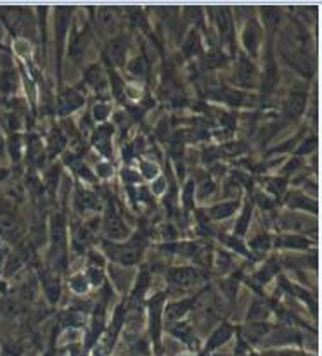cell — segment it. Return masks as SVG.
Here are the masks:
<instances>
[{"instance_id":"34","label":"cell","mask_w":322,"mask_h":356,"mask_svg":"<svg viewBox=\"0 0 322 356\" xmlns=\"http://www.w3.org/2000/svg\"><path fill=\"white\" fill-rule=\"evenodd\" d=\"M107 115H109V109H107L106 106H95V109H94L95 120L105 121L107 118Z\"/></svg>"},{"instance_id":"13","label":"cell","mask_w":322,"mask_h":356,"mask_svg":"<svg viewBox=\"0 0 322 356\" xmlns=\"http://www.w3.org/2000/svg\"><path fill=\"white\" fill-rule=\"evenodd\" d=\"M92 241V230L89 227H77L73 232V245L77 251H84Z\"/></svg>"},{"instance_id":"23","label":"cell","mask_w":322,"mask_h":356,"mask_svg":"<svg viewBox=\"0 0 322 356\" xmlns=\"http://www.w3.org/2000/svg\"><path fill=\"white\" fill-rule=\"evenodd\" d=\"M171 332H174L175 336L178 337V339L184 341V343L192 344V341H194V343H196V339H194V337H192V330L189 329L187 325H177V327H174V330H171Z\"/></svg>"},{"instance_id":"14","label":"cell","mask_w":322,"mask_h":356,"mask_svg":"<svg viewBox=\"0 0 322 356\" xmlns=\"http://www.w3.org/2000/svg\"><path fill=\"white\" fill-rule=\"evenodd\" d=\"M238 209V202H224V204L213 206L212 209H208V215L212 216L213 220H224L229 218L231 215H234V211Z\"/></svg>"},{"instance_id":"28","label":"cell","mask_w":322,"mask_h":356,"mask_svg":"<svg viewBox=\"0 0 322 356\" xmlns=\"http://www.w3.org/2000/svg\"><path fill=\"white\" fill-rule=\"evenodd\" d=\"M148 284H149V275L148 272H141V275H139V282H137V287H135L134 291V298H141L142 293H144L146 289H148Z\"/></svg>"},{"instance_id":"30","label":"cell","mask_w":322,"mask_h":356,"mask_svg":"<svg viewBox=\"0 0 322 356\" xmlns=\"http://www.w3.org/2000/svg\"><path fill=\"white\" fill-rule=\"evenodd\" d=\"M263 356H316V355L305 353V351H300V350H275V351H267Z\"/></svg>"},{"instance_id":"39","label":"cell","mask_w":322,"mask_h":356,"mask_svg":"<svg viewBox=\"0 0 322 356\" xmlns=\"http://www.w3.org/2000/svg\"><path fill=\"white\" fill-rule=\"evenodd\" d=\"M213 188H215L213 181H206V184L201 187V192H199V195H201V197H205L206 194H212Z\"/></svg>"},{"instance_id":"20","label":"cell","mask_w":322,"mask_h":356,"mask_svg":"<svg viewBox=\"0 0 322 356\" xmlns=\"http://www.w3.org/2000/svg\"><path fill=\"white\" fill-rule=\"evenodd\" d=\"M44 291L47 294L49 301L56 302L59 299L61 294V286H59V280L56 277H45L44 279Z\"/></svg>"},{"instance_id":"16","label":"cell","mask_w":322,"mask_h":356,"mask_svg":"<svg viewBox=\"0 0 322 356\" xmlns=\"http://www.w3.org/2000/svg\"><path fill=\"white\" fill-rule=\"evenodd\" d=\"M85 49H87V35L85 33H77L71 38L70 44V54L71 58L80 59L85 54Z\"/></svg>"},{"instance_id":"12","label":"cell","mask_w":322,"mask_h":356,"mask_svg":"<svg viewBox=\"0 0 322 356\" xmlns=\"http://www.w3.org/2000/svg\"><path fill=\"white\" fill-rule=\"evenodd\" d=\"M305 101L307 99L303 94H291V97L286 102V113H288V116L296 118V116L302 115L303 109H305Z\"/></svg>"},{"instance_id":"15","label":"cell","mask_w":322,"mask_h":356,"mask_svg":"<svg viewBox=\"0 0 322 356\" xmlns=\"http://www.w3.org/2000/svg\"><path fill=\"white\" fill-rule=\"evenodd\" d=\"M288 204L295 206V208H302V209H309V211L317 213L319 211V206H317L316 201H310L309 197L302 194H293L288 197Z\"/></svg>"},{"instance_id":"31","label":"cell","mask_w":322,"mask_h":356,"mask_svg":"<svg viewBox=\"0 0 322 356\" xmlns=\"http://www.w3.org/2000/svg\"><path fill=\"white\" fill-rule=\"evenodd\" d=\"M70 284L73 287V291H77V293H85L87 291V279L84 275H75L70 280Z\"/></svg>"},{"instance_id":"10","label":"cell","mask_w":322,"mask_h":356,"mask_svg":"<svg viewBox=\"0 0 322 356\" xmlns=\"http://www.w3.org/2000/svg\"><path fill=\"white\" fill-rule=\"evenodd\" d=\"M231 336H232V327L227 325V323L220 325L217 330H215L213 336L210 337L208 343H206V351L217 350L218 346H222V344L227 343V341L231 339Z\"/></svg>"},{"instance_id":"26","label":"cell","mask_w":322,"mask_h":356,"mask_svg":"<svg viewBox=\"0 0 322 356\" xmlns=\"http://www.w3.org/2000/svg\"><path fill=\"white\" fill-rule=\"evenodd\" d=\"M128 71H130L132 74H135V76H144L146 71H148V67H146L144 60L137 58L128 64Z\"/></svg>"},{"instance_id":"3","label":"cell","mask_w":322,"mask_h":356,"mask_svg":"<svg viewBox=\"0 0 322 356\" xmlns=\"http://www.w3.org/2000/svg\"><path fill=\"white\" fill-rule=\"evenodd\" d=\"M203 279L201 272L196 268H189V266H182V268H174L168 273V282L174 284L177 287H189L198 284Z\"/></svg>"},{"instance_id":"37","label":"cell","mask_w":322,"mask_h":356,"mask_svg":"<svg viewBox=\"0 0 322 356\" xmlns=\"http://www.w3.org/2000/svg\"><path fill=\"white\" fill-rule=\"evenodd\" d=\"M142 173H144V177L153 178V175L158 173V168H156L155 165H151V163H144V165H142Z\"/></svg>"},{"instance_id":"27","label":"cell","mask_w":322,"mask_h":356,"mask_svg":"<svg viewBox=\"0 0 322 356\" xmlns=\"http://www.w3.org/2000/svg\"><path fill=\"white\" fill-rule=\"evenodd\" d=\"M99 23L105 28H113L114 26V14L111 13V9H101L99 10Z\"/></svg>"},{"instance_id":"21","label":"cell","mask_w":322,"mask_h":356,"mask_svg":"<svg viewBox=\"0 0 322 356\" xmlns=\"http://www.w3.org/2000/svg\"><path fill=\"white\" fill-rule=\"evenodd\" d=\"M95 145L102 154H109V130L107 128H99V131L95 134Z\"/></svg>"},{"instance_id":"33","label":"cell","mask_w":322,"mask_h":356,"mask_svg":"<svg viewBox=\"0 0 322 356\" xmlns=\"http://www.w3.org/2000/svg\"><path fill=\"white\" fill-rule=\"evenodd\" d=\"M275 272H277V266H275L274 263H268L266 268H263L262 272H260V275H256V277H259L260 282H267V280L270 279V277L274 275Z\"/></svg>"},{"instance_id":"18","label":"cell","mask_w":322,"mask_h":356,"mask_svg":"<svg viewBox=\"0 0 322 356\" xmlns=\"http://www.w3.org/2000/svg\"><path fill=\"white\" fill-rule=\"evenodd\" d=\"M217 23H218V30H220V35L225 38V40H229V37H231L232 33V21H231V16H229L227 9H220L217 14Z\"/></svg>"},{"instance_id":"25","label":"cell","mask_w":322,"mask_h":356,"mask_svg":"<svg viewBox=\"0 0 322 356\" xmlns=\"http://www.w3.org/2000/svg\"><path fill=\"white\" fill-rule=\"evenodd\" d=\"M198 51H199V38H198V35L192 33L191 37L185 40L184 52H185V56H192V54H196Z\"/></svg>"},{"instance_id":"22","label":"cell","mask_w":322,"mask_h":356,"mask_svg":"<svg viewBox=\"0 0 322 356\" xmlns=\"http://www.w3.org/2000/svg\"><path fill=\"white\" fill-rule=\"evenodd\" d=\"M268 316V308L267 305H263L262 301L253 302L252 308H250L248 320H266Z\"/></svg>"},{"instance_id":"35","label":"cell","mask_w":322,"mask_h":356,"mask_svg":"<svg viewBox=\"0 0 322 356\" xmlns=\"http://www.w3.org/2000/svg\"><path fill=\"white\" fill-rule=\"evenodd\" d=\"M225 60V58L224 56H220V54H210L208 58H206V64H208L210 67H215V66H218V64H222Z\"/></svg>"},{"instance_id":"4","label":"cell","mask_w":322,"mask_h":356,"mask_svg":"<svg viewBox=\"0 0 322 356\" xmlns=\"http://www.w3.org/2000/svg\"><path fill=\"white\" fill-rule=\"evenodd\" d=\"M106 54L114 66H123L125 56H127V40H125V37H114L107 45Z\"/></svg>"},{"instance_id":"11","label":"cell","mask_w":322,"mask_h":356,"mask_svg":"<svg viewBox=\"0 0 322 356\" xmlns=\"http://www.w3.org/2000/svg\"><path fill=\"white\" fill-rule=\"evenodd\" d=\"M85 80H87V83L91 85V87H94L95 90H102L107 85L105 71H102V67L98 66V64H94V66H91L85 71Z\"/></svg>"},{"instance_id":"7","label":"cell","mask_w":322,"mask_h":356,"mask_svg":"<svg viewBox=\"0 0 322 356\" xmlns=\"http://www.w3.org/2000/svg\"><path fill=\"white\" fill-rule=\"evenodd\" d=\"M256 78H259V74H256L255 66H253L248 59L243 58L238 67L239 83H241L243 87H253V85L256 83Z\"/></svg>"},{"instance_id":"38","label":"cell","mask_w":322,"mask_h":356,"mask_svg":"<svg viewBox=\"0 0 322 356\" xmlns=\"http://www.w3.org/2000/svg\"><path fill=\"white\" fill-rule=\"evenodd\" d=\"M89 277H91L92 284H101V282H102L101 270H95V268H92L91 272H89Z\"/></svg>"},{"instance_id":"40","label":"cell","mask_w":322,"mask_h":356,"mask_svg":"<svg viewBox=\"0 0 322 356\" xmlns=\"http://www.w3.org/2000/svg\"><path fill=\"white\" fill-rule=\"evenodd\" d=\"M312 147H316V138H312V140H309L307 144H303L302 149H300V152H310L312 151Z\"/></svg>"},{"instance_id":"36","label":"cell","mask_w":322,"mask_h":356,"mask_svg":"<svg viewBox=\"0 0 322 356\" xmlns=\"http://www.w3.org/2000/svg\"><path fill=\"white\" fill-rule=\"evenodd\" d=\"M284 185H286V181L284 180H272L270 184H268V191H272L274 192V194H281L282 192V188H284Z\"/></svg>"},{"instance_id":"32","label":"cell","mask_w":322,"mask_h":356,"mask_svg":"<svg viewBox=\"0 0 322 356\" xmlns=\"http://www.w3.org/2000/svg\"><path fill=\"white\" fill-rule=\"evenodd\" d=\"M64 147V137L59 134V131H54L51 135V152H59L61 149Z\"/></svg>"},{"instance_id":"24","label":"cell","mask_w":322,"mask_h":356,"mask_svg":"<svg viewBox=\"0 0 322 356\" xmlns=\"http://www.w3.org/2000/svg\"><path fill=\"white\" fill-rule=\"evenodd\" d=\"M250 216H252V206H246V209L243 211V215H241V220H239L238 225H236V234H238V236H243V234L248 230Z\"/></svg>"},{"instance_id":"29","label":"cell","mask_w":322,"mask_h":356,"mask_svg":"<svg viewBox=\"0 0 322 356\" xmlns=\"http://www.w3.org/2000/svg\"><path fill=\"white\" fill-rule=\"evenodd\" d=\"M268 245H270V237L268 236H259L252 241V248L255 249V251H260V252L267 251Z\"/></svg>"},{"instance_id":"2","label":"cell","mask_w":322,"mask_h":356,"mask_svg":"<svg viewBox=\"0 0 322 356\" xmlns=\"http://www.w3.org/2000/svg\"><path fill=\"white\" fill-rule=\"evenodd\" d=\"M163 294L153 298L149 302V329H151L153 343L160 351V336H161V312H163Z\"/></svg>"},{"instance_id":"19","label":"cell","mask_w":322,"mask_h":356,"mask_svg":"<svg viewBox=\"0 0 322 356\" xmlns=\"http://www.w3.org/2000/svg\"><path fill=\"white\" fill-rule=\"evenodd\" d=\"M277 244L281 248H293V249H307L309 241L300 236H282L277 238Z\"/></svg>"},{"instance_id":"8","label":"cell","mask_w":322,"mask_h":356,"mask_svg":"<svg viewBox=\"0 0 322 356\" xmlns=\"http://www.w3.org/2000/svg\"><path fill=\"white\" fill-rule=\"evenodd\" d=\"M243 42H245V47L248 49L252 54H255L256 49H259L260 45V26L255 23V21L248 23V26H246L245 30V35H243Z\"/></svg>"},{"instance_id":"5","label":"cell","mask_w":322,"mask_h":356,"mask_svg":"<svg viewBox=\"0 0 322 356\" xmlns=\"http://www.w3.org/2000/svg\"><path fill=\"white\" fill-rule=\"evenodd\" d=\"M105 230H106V234L111 238H125V237L128 236L127 227L123 225L121 218L116 215V213L113 211V209H111V211L107 213L106 222H105Z\"/></svg>"},{"instance_id":"6","label":"cell","mask_w":322,"mask_h":356,"mask_svg":"<svg viewBox=\"0 0 322 356\" xmlns=\"http://www.w3.org/2000/svg\"><path fill=\"white\" fill-rule=\"evenodd\" d=\"M84 104V97L77 92H64L63 95L57 101V113L59 115H68V113H73L75 109H78Z\"/></svg>"},{"instance_id":"41","label":"cell","mask_w":322,"mask_h":356,"mask_svg":"<svg viewBox=\"0 0 322 356\" xmlns=\"http://www.w3.org/2000/svg\"><path fill=\"white\" fill-rule=\"evenodd\" d=\"M98 170H99V173H101V177H107L111 173V166L109 165H99Z\"/></svg>"},{"instance_id":"17","label":"cell","mask_w":322,"mask_h":356,"mask_svg":"<svg viewBox=\"0 0 322 356\" xmlns=\"http://www.w3.org/2000/svg\"><path fill=\"white\" fill-rule=\"evenodd\" d=\"M192 306V299H187V301H182V302H174V305H170L167 308V316L168 320H177L181 318L182 315H185V313L191 309Z\"/></svg>"},{"instance_id":"1","label":"cell","mask_w":322,"mask_h":356,"mask_svg":"<svg viewBox=\"0 0 322 356\" xmlns=\"http://www.w3.org/2000/svg\"><path fill=\"white\" fill-rule=\"evenodd\" d=\"M105 249L106 252L109 254L111 259H114V261L121 263V265H135V263H139V259H141L142 256V248H139V245L135 244H128V245H114V244H105Z\"/></svg>"},{"instance_id":"9","label":"cell","mask_w":322,"mask_h":356,"mask_svg":"<svg viewBox=\"0 0 322 356\" xmlns=\"http://www.w3.org/2000/svg\"><path fill=\"white\" fill-rule=\"evenodd\" d=\"M282 227L289 230H296V232H309V230H316V223L310 220L300 218V216H282Z\"/></svg>"}]
</instances>
